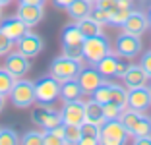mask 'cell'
<instances>
[{
  "instance_id": "cell-7",
  "label": "cell",
  "mask_w": 151,
  "mask_h": 145,
  "mask_svg": "<svg viewBox=\"0 0 151 145\" xmlns=\"http://www.w3.org/2000/svg\"><path fill=\"white\" fill-rule=\"evenodd\" d=\"M116 54L122 58H136L142 52V39L139 35H132V33H120L116 37Z\"/></svg>"
},
{
  "instance_id": "cell-30",
  "label": "cell",
  "mask_w": 151,
  "mask_h": 145,
  "mask_svg": "<svg viewBox=\"0 0 151 145\" xmlns=\"http://www.w3.org/2000/svg\"><path fill=\"white\" fill-rule=\"evenodd\" d=\"M19 143L23 145H43V130H29L23 134V137L19 139Z\"/></svg>"
},
{
  "instance_id": "cell-40",
  "label": "cell",
  "mask_w": 151,
  "mask_h": 145,
  "mask_svg": "<svg viewBox=\"0 0 151 145\" xmlns=\"http://www.w3.org/2000/svg\"><path fill=\"white\" fill-rule=\"evenodd\" d=\"M52 4L56 10H66L68 6L72 4V0H52Z\"/></svg>"
},
{
  "instance_id": "cell-4",
  "label": "cell",
  "mask_w": 151,
  "mask_h": 145,
  "mask_svg": "<svg viewBox=\"0 0 151 145\" xmlns=\"http://www.w3.org/2000/svg\"><path fill=\"white\" fill-rule=\"evenodd\" d=\"M109 52H111V43H109V39L103 33L101 35H95V37H87L83 41V47H81V56L89 64H97Z\"/></svg>"
},
{
  "instance_id": "cell-25",
  "label": "cell",
  "mask_w": 151,
  "mask_h": 145,
  "mask_svg": "<svg viewBox=\"0 0 151 145\" xmlns=\"http://www.w3.org/2000/svg\"><path fill=\"white\" fill-rule=\"evenodd\" d=\"M52 110V105H43V103H37V106H33V110H31V120H33V124H37V126H43V122H45V118L49 116V112Z\"/></svg>"
},
{
  "instance_id": "cell-17",
  "label": "cell",
  "mask_w": 151,
  "mask_h": 145,
  "mask_svg": "<svg viewBox=\"0 0 151 145\" xmlns=\"http://www.w3.org/2000/svg\"><path fill=\"white\" fill-rule=\"evenodd\" d=\"M91 8H93L91 0H72V4L66 8V12L74 22H80L91 14Z\"/></svg>"
},
{
  "instance_id": "cell-24",
  "label": "cell",
  "mask_w": 151,
  "mask_h": 145,
  "mask_svg": "<svg viewBox=\"0 0 151 145\" xmlns=\"http://www.w3.org/2000/svg\"><path fill=\"white\" fill-rule=\"evenodd\" d=\"M111 101L120 105L122 108L128 106V87L126 85H118V83H112L111 89Z\"/></svg>"
},
{
  "instance_id": "cell-21",
  "label": "cell",
  "mask_w": 151,
  "mask_h": 145,
  "mask_svg": "<svg viewBox=\"0 0 151 145\" xmlns=\"http://www.w3.org/2000/svg\"><path fill=\"white\" fill-rule=\"evenodd\" d=\"M81 139H80V145H95L99 143V128L97 124H91V122H81Z\"/></svg>"
},
{
  "instance_id": "cell-13",
  "label": "cell",
  "mask_w": 151,
  "mask_h": 145,
  "mask_svg": "<svg viewBox=\"0 0 151 145\" xmlns=\"http://www.w3.org/2000/svg\"><path fill=\"white\" fill-rule=\"evenodd\" d=\"M0 29L4 31L14 43H18V39H22L27 31H29V25L23 19H19L18 16H10V18L0 19Z\"/></svg>"
},
{
  "instance_id": "cell-27",
  "label": "cell",
  "mask_w": 151,
  "mask_h": 145,
  "mask_svg": "<svg viewBox=\"0 0 151 145\" xmlns=\"http://www.w3.org/2000/svg\"><path fill=\"white\" fill-rule=\"evenodd\" d=\"M14 83H16V78L10 74L6 68H0V95H10Z\"/></svg>"
},
{
  "instance_id": "cell-31",
  "label": "cell",
  "mask_w": 151,
  "mask_h": 145,
  "mask_svg": "<svg viewBox=\"0 0 151 145\" xmlns=\"http://www.w3.org/2000/svg\"><path fill=\"white\" fill-rule=\"evenodd\" d=\"M19 143L18 132L12 128H0V145H16Z\"/></svg>"
},
{
  "instance_id": "cell-29",
  "label": "cell",
  "mask_w": 151,
  "mask_h": 145,
  "mask_svg": "<svg viewBox=\"0 0 151 145\" xmlns=\"http://www.w3.org/2000/svg\"><path fill=\"white\" fill-rule=\"evenodd\" d=\"M147 134H151V116L143 114L142 118L138 120V124L134 126V130H132L130 136H147Z\"/></svg>"
},
{
  "instance_id": "cell-36",
  "label": "cell",
  "mask_w": 151,
  "mask_h": 145,
  "mask_svg": "<svg viewBox=\"0 0 151 145\" xmlns=\"http://www.w3.org/2000/svg\"><path fill=\"white\" fill-rule=\"evenodd\" d=\"M93 4L103 8V10H107V12H111V10H114L118 6V0H95Z\"/></svg>"
},
{
  "instance_id": "cell-12",
  "label": "cell",
  "mask_w": 151,
  "mask_h": 145,
  "mask_svg": "<svg viewBox=\"0 0 151 145\" xmlns=\"http://www.w3.org/2000/svg\"><path fill=\"white\" fill-rule=\"evenodd\" d=\"M16 45H18V50L22 54H25L27 58L39 56V54L43 52V48H45L43 39H41L37 33H31V31H27L22 39H18V43H16Z\"/></svg>"
},
{
  "instance_id": "cell-11",
  "label": "cell",
  "mask_w": 151,
  "mask_h": 145,
  "mask_svg": "<svg viewBox=\"0 0 151 145\" xmlns=\"http://www.w3.org/2000/svg\"><path fill=\"white\" fill-rule=\"evenodd\" d=\"M122 31L124 33H132V35H139L142 37L147 29H149V19H147V14L142 10H132L130 16L126 18V22L122 23Z\"/></svg>"
},
{
  "instance_id": "cell-15",
  "label": "cell",
  "mask_w": 151,
  "mask_h": 145,
  "mask_svg": "<svg viewBox=\"0 0 151 145\" xmlns=\"http://www.w3.org/2000/svg\"><path fill=\"white\" fill-rule=\"evenodd\" d=\"M16 16H18L19 19H23L29 27H33V25H37V23L43 22L45 6L43 4H19Z\"/></svg>"
},
{
  "instance_id": "cell-14",
  "label": "cell",
  "mask_w": 151,
  "mask_h": 145,
  "mask_svg": "<svg viewBox=\"0 0 151 145\" xmlns=\"http://www.w3.org/2000/svg\"><path fill=\"white\" fill-rule=\"evenodd\" d=\"M78 81H80L81 89H83V95L91 97V93L105 81V78L101 75V72H99L97 68H83V70L80 72V75H78Z\"/></svg>"
},
{
  "instance_id": "cell-37",
  "label": "cell",
  "mask_w": 151,
  "mask_h": 145,
  "mask_svg": "<svg viewBox=\"0 0 151 145\" xmlns=\"http://www.w3.org/2000/svg\"><path fill=\"white\" fill-rule=\"evenodd\" d=\"M139 66L145 70V74L149 75V79H151V50H149V52H145V54L142 56V60H139Z\"/></svg>"
},
{
  "instance_id": "cell-33",
  "label": "cell",
  "mask_w": 151,
  "mask_h": 145,
  "mask_svg": "<svg viewBox=\"0 0 151 145\" xmlns=\"http://www.w3.org/2000/svg\"><path fill=\"white\" fill-rule=\"evenodd\" d=\"M89 16H91L95 22H99L101 25H109V12H107V10H103V8H99V6L93 4V8H91V14H89Z\"/></svg>"
},
{
  "instance_id": "cell-46",
  "label": "cell",
  "mask_w": 151,
  "mask_h": 145,
  "mask_svg": "<svg viewBox=\"0 0 151 145\" xmlns=\"http://www.w3.org/2000/svg\"><path fill=\"white\" fill-rule=\"evenodd\" d=\"M91 2H95V0H91Z\"/></svg>"
},
{
  "instance_id": "cell-42",
  "label": "cell",
  "mask_w": 151,
  "mask_h": 145,
  "mask_svg": "<svg viewBox=\"0 0 151 145\" xmlns=\"http://www.w3.org/2000/svg\"><path fill=\"white\" fill-rule=\"evenodd\" d=\"M4 105H6V95H0V112H2Z\"/></svg>"
},
{
  "instance_id": "cell-1",
  "label": "cell",
  "mask_w": 151,
  "mask_h": 145,
  "mask_svg": "<svg viewBox=\"0 0 151 145\" xmlns=\"http://www.w3.org/2000/svg\"><path fill=\"white\" fill-rule=\"evenodd\" d=\"M83 70V58H74V56H66V54H60L50 62V75L56 78L60 83L68 81V79H78L80 72Z\"/></svg>"
},
{
  "instance_id": "cell-20",
  "label": "cell",
  "mask_w": 151,
  "mask_h": 145,
  "mask_svg": "<svg viewBox=\"0 0 151 145\" xmlns=\"http://www.w3.org/2000/svg\"><path fill=\"white\" fill-rule=\"evenodd\" d=\"M81 95H83V89L78 79H68V81L60 83V99L62 101H74V99H80Z\"/></svg>"
},
{
  "instance_id": "cell-23",
  "label": "cell",
  "mask_w": 151,
  "mask_h": 145,
  "mask_svg": "<svg viewBox=\"0 0 151 145\" xmlns=\"http://www.w3.org/2000/svg\"><path fill=\"white\" fill-rule=\"evenodd\" d=\"M143 116V112H138V110H134V108H128L126 106L124 110H122V114H120V122L124 124V128L128 130V134H132L134 126L138 124V120Z\"/></svg>"
},
{
  "instance_id": "cell-8",
  "label": "cell",
  "mask_w": 151,
  "mask_h": 145,
  "mask_svg": "<svg viewBox=\"0 0 151 145\" xmlns=\"http://www.w3.org/2000/svg\"><path fill=\"white\" fill-rule=\"evenodd\" d=\"M4 68H6V70H8L16 79H19V78H23L27 72L31 70V62H29V58H27L25 54L19 52V50H18V52L10 50V52L6 54Z\"/></svg>"
},
{
  "instance_id": "cell-5",
  "label": "cell",
  "mask_w": 151,
  "mask_h": 145,
  "mask_svg": "<svg viewBox=\"0 0 151 145\" xmlns=\"http://www.w3.org/2000/svg\"><path fill=\"white\" fill-rule=\"evenodd\" d=\"M60 97V81L52 75H41L35 81V99L43 105H52Z\"/></svg>"
},
{
  "instance_id": "cell-35",
  "label": "cell",
  "mask_w": 151,
  "mask_h": 145,
  "mask_svg": "<svg viewBox=\"0 0 151 145\" xmlns=\"http://www.w3.org/2000/svg\"><path fill=\"white\" fill-rule=\"evenodd\" d=\"M64 139L52 132V130H43V145H60Z\"/></svg>"
},
{
  "instance_id": "cell-6",
  "label": "cell",
  "mask_w": 151,
  "mask_h": 145,
  "mask_svg": "<svg viewBox=\"0 0 151 145\" xmlns=\"http://www.w3.org/2000/svg\"><path fill=\"white\" fill-rule=\"evenodd\" d=\"M85 37L81 35L78 23L66 25L62 31V54L66 56H74V58H83L81 56V47H83Z\"/></svg>"
},
{
  "instance_id": "cell-9",
  "label": "cell",
  "mask_w": 151,
  "mask_h": 145,
  "mask_svg": "<svg viewBox=\"0 0 151 145\" xmlns=\"http://www.w3.org/2000/svg\"><path fill=\"white\" fill-rule=\"evenodd\" d=\"M60 112H62L64 124H78V126H81V122L85 120V103H81L80 99L64 101Z\"/></svg>"
},
{
  "instance_id": "cell-38",
  "label": "cell",
  "mask_w": 151,
  "mask_h": 145,
  "mask_svg": "<svg viewBox=\"0 0 151 145\" xmlns=\"http://www.w3.org/2000/svg\"><path fill=\"white\" fill-rule=\"evenodd\" d=\"M134 143L136 145H151V134H147V136H134Z\"/></svg>"
},
{
  "instance_id": "cell-10",
  "label": "cell",
  "mask_w": 151,
  "mask_h": 145,
  "mask_svg": "<svg viewBox=\"0 0 151 145\" xmlns=\"http://www.w3.org/2000/svg\"><path fill=\"white\" fill-rule=\"evenodd\" d=\"M128 108L145 112L151 108V87H132L128 89Z\"/></svg>"
},
{
  "instance_id": "cell-26",
  "label": "cell",
  "mask_w": 151,
  "mask_h": 145,
  "mask_svg": "<svg viewBox=\"0 0 151 145\" xmlns=\"http://www.w3.org/2000/svg\"><path fill=\"white\" fill-rule=\"evenodd\" d=\"M81 139V128L78 124H64V143L76 145Z\"/></svg>"
},
{
  "instance_id": "cell-41",
  "label": "cell",
  "mask_w": 151,
  "mask_h": 145,
  "mask_svg": "<svg viewBox=\"0 0 151 145\" xmlns=\"http://www.w3.org/2000/svg\"><path fill=\"white\" fill-rule=\"evenodd\" d=\"M45 2L47 0H19V4H43L45 6Z\"/></svg>"
},
{
  "instance_id": "cell-39",
  "label": "cell",
  "mask_w": 151,
  "mask_h": 145,
  "mask_svg": "<svg viewBox=\"0 0 151 145\" xmlns=\"http://www.w3.org/2000/svg\"><path fill=\"white\" fill-rule=\"evenodd\" d=\"M126 70H128V64L118 60V66H116V78L122 79V78H124V74H126Z\"/></svg>"
},
{
  "instance_id": "cell-18",
  "label": "cell",
  "mask_w": 151,
  "mask_h": 145,
  "mask_svg": "<svg viewBox=\"0 0 151 145\" xmlns=\"http://www.w3.org/2000/svg\"><path fill=\"white\" fill-rule=\"evenodd\" d=\"M85 122H91V124H97L101 126L105 122V114H103V105L99 101H95L93 97L85 101Z\"/></svg>"
},
{
  "instance_id": "cell-34",
  "label": "cell",
  "mask_w": 151,
  "mask_h": 145,
  "mask_svg": "<svg viewBox=\"0 0 151 145\" xmlns=\"http://www.w3.org/2000/svg\"><path fill=\"white\" fill-rule=\"evenodd\" d=\"M12 48H14V41L6 35L2 29H0V56H6Z\"/></svg>"
},
{
  "instance_id": "cell-28",
  "label": "cell",
  "mask_w": 151,
  "mask_h": 145,
  "mask_svg": "<svg viewBox=\"0 0 151 145\" xmlns=\"http://www.w3.org/2000/svg\"><path fill=\"white\" fill-rule=\"evenodd\" d=\"M111 89H112V83L111 81H103L101 85H99L97 89H95L93 93H91V97H93L95 101H99L103 105V103H107V101H111Z\"/></svg>"
},
{
  "instance_id": "cell-2",
  "label": "cell",
  "mask_w": 151,
  "mask_h": 145,
  "mask_svg": "<svg viewBox=\"0 0 151 145\" xmlns=\"http://www.w3.org/2000/svg\"><path fill=\"white\" fill-rule=\"evenodd\" d=\"M128 139L130 134L124 128V124L120 122V118L105 120L99 128V143L103 145H124Z\"/></svg>"
},
{
  "instance_id": "cell-3",
  "label": "cell",
  "mask_w": 151,
  "mask_h": 145,
  "mask_svg": "<svg viewBox=\"0 0 151 145\" xmlns=\"http://www.w3.org/2000/svg\"><path fill=\"white\" fill-rule=\"evenodd\" d=\"M10 103L16 108H29L37 103L35 99V81H29L25 78L16 79L12 91H10Z\"/></svg>"
},
{
  "instance_id": "cell-44",
  "label": "cell",
  "mask_w": 151,
  "mask_h": 145,
  "mask_svg": "<svg viewBox=\"0 0 151 145\" xmlns=\"http://www.w3.org/2000/svg\"><path fill=\"white\" fill-rule=\"evenodd\" d=\"M8 4H12V0H0V6H8Z\"/></svg>"
},
{
  "instance_id": "cell-43",
  "label": "cell",
  "mask_w": 151,
  "mask_h": 145,
  "mask_svg": "<svg viewBox=\"0 0 151 145\" xmlns=\"http://www.w3.org/2000/svg\"><path fill=\"white\" fill-rule=\"evenodd\" d=\"M147 19H149V27H151V4H149V8H147Z\"/></svg>"
},
{
  "instance_id": "cell-22",
  "label": "cell",
  "mask_w": 151,
  "mask_h": 145,
  "mask_svg": "<svg viewBox=\"0 0 151 145\" xmlns=\"http://www.w3.org/2000/svg\"><path fill=\"white\" fill-rule=\"evenodd\" d=\"M78 23V27H80L81 31V35L87 39V37H95V35H101L103 33V25L99 22H95L91 16H87V18L80 19V22H76Z\"/></svg>"
},
{
  "instance_id": "cell-32",
  "label": "cell",
  "mask_w": 151,
  "mask_h": 145,
  "mask_svg": "<svg viewBox=\"0 0 151 145\" xmlns=\"http://www.w3.org/2000/svg\"><path fill=\"white\" fill-rule=\"evenodd\" d=\"M122 106L116 105V103L112 101H107L103 103V114H105V120H111V118H120V114H122Z\"/></svg>"
},
{
  "instance_id": "cell-16",
  "label": "cell",
  "mask_w": 151,
  "mask_h": 145,
  "mask_svg": "<svg viewBox=\"0 0 151 145\" xmlns=\"http://www.w3.org/2000/svg\"><path fill=\"white\" fill-rule=\"evenodd\" d=\"M122 81H124V85L128 89L143 87V85H147V81H149V75L145 74V70H143L139 64H128V70H126Z\"/></svg>"
},
{
  "instance_id": "cell-19",
  "label": "cell",
  "mask_w": 151,
  "mask_h": 145,
  "mask_svg": "<svg viewBox=\"0 0 151 145\" xmlns=\"http://www.w3.org/2000/svg\"><path fill=\"white\" fill-rule=\"evenodd\" d=\"M116 66H118V54H111V52H109L107 56H103L101 60L95 64V68L101 72V75L105 79L116 78Z\"/></svg>"
},
{
  "instance_id": "cell-45",
  "label": "cell",
  "mask_w": 151,
  "mask_h": 145,
  "mask_svg": "<svg viewBox=\"0 0 151 145\" xmlns=\"http://www.w3.org/2000/svg\"><path fill=\"white\" fill-rule=\"evenodd\" d=\"M0 19H2V6H0Z\"/></svg>"
}]
</instances>
